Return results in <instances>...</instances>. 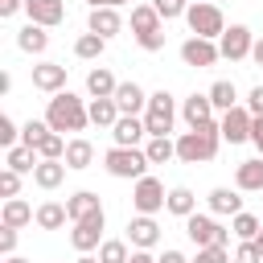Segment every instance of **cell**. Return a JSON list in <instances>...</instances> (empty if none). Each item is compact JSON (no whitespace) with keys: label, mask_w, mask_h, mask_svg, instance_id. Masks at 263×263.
I'll list each match as a JSON object with an SVG mask.
<instances>
[{"label":"cell","mask_w":263,"mask_h":263,"mask_svg":"<svg viewBox=\"0 0 263 263\" xmlns=\"http://www.w3.org/2000/svg\"><path fill=\"white\" fill-rule=\"evenodd\" d=\"M45 132H53V127H49V123H45V119H29V123H25V127H21V144H29V148H37V144H41V136H45Z\"/></svg>","instance_id":"cell-38"},{"label":"cell","mask_w":263,"mask_h":263,"mask_svg":"<svg viewBox=\"0 0 263 263\" xmlns=\"http://www.w3.org/2000/svg\"><path fill=\"white\" fill-rule=\"evenodd\" d=\"M115 103H119V111H123V115H140V111L148 107V95H144L136 82H119V90H115Z\"/></svg>","instance_id":"cell-21"},{"label":"cell","mask_w":263,"mask_h":263,"mask_svg":"<svg viewBox=\"0 0 263 263\" xmlns=\"http://www.w3.org/2000/svg\"><path fill=\"white\" fill-rule=\"evenodd\" d=\"M144 152H148V160H152V164H168V160L177 156V144H173L168 136H152Z\"/></svg>","instance_id":"cell-35"},{"label":"cell","mask_w":263,"mask_h":263,"mask_svg":"<svg viewBox=\"0 0 263 263\" xmlns=\"http://www.w3.org/2000/svg\"><path fill=\"white\" fill-rule=\"evenodd\" d=\"M156 263H189V259H185V255H181V251H164V255H160V259H156Z\"/></svg>","instance_id":"cell-49"},{"label":"cell","mask_w":263,"mask_h":263,"mask_svg":"<svg viewBox=\"0 0 263 263\" xmlns=\"http://www.w3.org/2000/svg\"><path fill=\"white\" fill-rule=\"evenodd\" d=\"M66 160H37V168H33V181L41 185V189H58L62 181H66Z\"/></svg>","instance_id":"cell-22"},{"label":"cell","mask_w":263,"mask_h":263,"mask_svg":"<svg viewBox=\"0 0 263 263\" xmlns=\"http://www.w3.org/2000/svg\"><path fill=\"white\" fill-rule=\"evenodd\" d=\"M230 230H234V238H238V242H247V238H259V230H263V222H259L255 214H247V210H238V214H234V222H230Z\"/></svg>","instance_id":"cell-32"},{"label":"cell","mask_w":263,"mask_h":263,"mask_svg":"<svg viewBox=\"0 0 263 263\" xmlns=\"http://www.w3.org/2000/svg\"><path fill=\"white\" fill-rule=\"evenodd\" d=\"M156 4V12L164 16V21H173V16H185V8L193 4V0H152Z\"/></svg>","instance_id":"cell-41"},{"label":"cell","mask_w":263,"mask_h":263,"mask_svg":"<svg viewBox=\"0 0 263 263\" xmlns=\"http://www.w3.org/2000/svg\"><path fill=\"white\" fill-rule=\"evenodd\" d=\"M148 152H140V148H111L107 156H103V168L111 173V177H119V181H140L144 173H148Z\"/></svg>","instance_id":"cell-4"},{"label":"cell","mask_w":263,"mask_h":263,"mask_svg":"<svg viewBox=\"0 0 263 263\" xmlns=\"http://www.w3.org/2000/svg\"><path fill=\"white\" fill-rule=\"evenodd\" d=\"M99 259H103V263H127L132 255H127V242H123V238H107V242L99 247Z\"/></svg>","instance_id":"cell-37"},{"label":"cell","mask_w":263,"mask_h":263,"mask_svg":"<svg viewBox=\"0 0 263 263\" xmlns=\"http://www.w3.org/2000/svg\"><path fill=\"white\" fill-rule=\"evenodd\" d=\"M127 242L140 247V251H152V247L160 242V226H156V218H152V214H136V218L127 222Z\"/></svg>","instance_id":"cell-12"},{"label":"cell","mask_w":263,"mask_h":263,"mask_svg":"<svg viewBox=\"0 0 263 263\" xmlns=\"http://www.w3.org/2000/svg\"><path fill=\"white\" fill-rule=\"evenodd\" d=\"M255 242H259V251H263V230H259V238H255Z\"/></svg>","instance_id":"cell-55"},{"label":"cell","mask_w":263,"mask_h":263,"mask_svg":"<svg viewBox=\"0 0 263 263\" xmlns=\"http://www.w3.org/2000/svg\"><path fill=\"white\" fill-rule=\"evenodd\" d=\"M37 156H41V160H62V156H66V140H62V132H45L41 144H37Z\"/></svg>","instance_id":"cell-36"},{"label":"cell","mask_w":263,"mask_h":263,"mask_svg":"<svg viewBox=\"0 0 263 263\" xmlns=\"http://www.w3.org/2000/svg\"><path fill=\"white\" fill-rule=\"evenodd\" d=\"M78 263H103V259H95V255H82V259H78Z\"/></svg>","instance_id":"cell-53"},{"label":"cell","mask_w":263,"mask_h":263,"mask_svg":"<svg viewBox=\"0 0 263 263\" xmlns=\"http://www.w3.org/2000/svg\"><path fill=\"white\" fill-rule=\"evenodd\" d=\"M111 136H115V144H119V148H136V144L148 136V127H144V119H140V115H119V119H115V127H111Z\"/></svg>","instance_id":"cell-16"},{"label":"cell","mask_w":263,"mask_h":263,"mask_svg":"<svg viewBox=\"0 0 263 263\" xmlns=\"http://www.w3.org/2000/svg\"><path fill=\"white\" fill-rule=\"evenodd\" d=\"M0 222H4V226H12V230H21V226L37 222V214H33V205H29V201H21V197H4Z\"/></svg>","instance_id":"cell-17"},{"label":"cell","mask_w":263,"mask_h":263,"mask_svg":"<svg viewBox=\"0 0 263 263\" xmlns=\"http://www.w3.org/2000/svg\"><path fill=\"white\" fill-rule=\"evenodd\" d=\"M218 58H222V49H218L210 37H189V41L181 45V62L193 66V70H205V66H214Z\"/></svg>","instance_id":"cell-10"},{"label":"cell","mask_w":263,"mask_h":263,"mask_svg":"<svg viewBox=\"0 0 263 263\" xmlns=\"http://www.w3.org/2000/svg\"><path fill=\"white\" fill-rule=\"evenodd\" d=\"M251 58H255V66H263V37L255 41V49H251Z\"/></svg>","instance_id":"cell-52"},{"label":"cell","mask_w":263,"mask_h":263,"mask_svg":"<svg viewBox=\"0 0 263 263\" xmlns=\"http://www.w3.org/2000/svg\"><path fill=\"white\" fill-rule=\"evenodd\" d=\"M251 123H255V115H251L247 107H230V111H222V119H218V127H222V140H230V144H242V140H251Z\"/></svg>","instance_id":"cell-11"},{"label":"cell","mask_w":263,"mask_h":263,"mask_svg":"<svg viewBox=\"0 0 263 263\" xmlns=\"http://www.w3.org/2000/svg\"><path fill=\"white\" fill-rule=\"evenodd\" d=\"M86 90H90L95 99H115L119 82H115V74H111L107 66H95V70L86 74Z\"/></svg>","instance_id":"cell-20"},{"label":"cell","mask_w":263,"mask_h":263,"mask_svg":"<svg viewBox=\"0 0 263 263\" xmlns=\"http://www.w3.org/2000/svg\"><path fill=\"white\" fill-rule=\"evenodd\" d=\"M185 234L193 238V247H214V242H222V247H226V238H230L234 230H226L218 218H210V214H197V210H193V214L185 218Z\"/></svg>","instance_id":"cell-6"},{"label":"cell","mask_w":263,"mask_h":263,"mask_svg":"<svg viewBox=\"0 0 263 263\" xmlns=\"http://www.w3.org/2000/svg\"><path fill=\"white\" fill-rule=\"evenodd\" d=\"M127 263H156V259H152V255H148V251H140V247H136V251H132V259H127Z\"/></svg>","instance_id":"cell-50"},{"label":"cell","mask_w":263,"mask_h":263,"mask_svg":"<svg viewBox=\"0 0 263 263\" xmlns=\"http://www.w3.org/2000/svg\"><path fill=\"white\" fill-rule=\"evenodd\" d=\"M238 210H242L238 189H226V185H222V189H214V193H210V214H218V218H226V214H230V218H234Z\"/></svg>","instance_id":"cell-25"},{"label":"cell","mask_w":263,"mask_h":263,"mask_svg":"<svg viewBox=\"0 0 263 263\" xmlns=\"http://www.w3.org/2000/svg\"><path fill=\"white\" fill-rule=\"evenodd\" d=\"M218 144H222V127H218V123L189 127V132H181V140H177V160H185V164H205V160L218 156Z\"/></svg>","instance_id":"cell-1"},{"label":"cell","mask_w":263,"mask_h":263,"mask_svg":"<svg viewBox=\"0 0 263 263\" xmlns=\"http://www.w3.org/2000/svg\"><path fill=\"white\" fill-rule=\"evenodd\" d=\"M251 144L263 152V115H255V123H251Z\"/></svg>","instance_id":"cell-47"},{"label":"cell","mask_w":263,"mask_h":263,"mask_svg":"<svg viewBox=\"0 0 263 263\" xmlns=\"http://www.w3.org/2000/svg\"><path fill=\"white\" fill-rule=\"evenodd\" d=\"M234 263H263V251H259V242H255V238L238 242V251H234Z\"/></svg>","instance_id":"cell-40"},{"label":"cell","mask_w":263,"mask_h":263,"mask_svg":"<svg viewBox=\"0 0 263 263\" xmlns=\"http://www.w3.org/2000/svg\"><path fill=\"white\" fill-rule=\"evenodd\" d=\"M33 86L45 90V95L66 90V66H58V62H41V66H33Z\"/></svg>","instance_id":"cell-15"},{"label":"cell","mask_w":263,"mask_h":263,"mask_svg":"<svg viewBox=\"0 0 263 263\" xmlns=\"http://www.w3.org/2000/svg\"><path fill=\"white\" fill-rule=\"evenodd\" d=\"M234 185H238L242 193H259V189H263V156H259V160H242V164L234 168Z\"/></svg>","instance_id":"cell-18"},{"label":"cell","mask_w":263,"mask_h":263,"mask_svg":"<svg viewBox=\"0 0 263 263\" xmlns=\"http://www.w3.org/2000/svg\"><path fill=\"white\" fill-rule=\"evenodd\" d=\"M214 111H218V107H214V99H210V95H189V99L181 103V119H185L189 127L218 123V119H214Z\"/></svg>","instance_id":"cell-13"},{"label":"cell","mask_w":263,"mask_h":263,"mask_svg":"<svg viewBox=\"0 0 263 263\" xmlns=\"http://www.w3.org/2000/svg\"><path fill=\"white\" fill-rule=\"evenodd\" d=\"M37 148H29V144H12V148H4V164L8 168H16V173H33L37 168Z\"/></svg>","instance_id":"cell-24"},{"label":"cell","mask_w":263,"mask_h":263,"mask_svg":"<svg viewBox=\"0 0 263 263\" xmlns=\"http://www.w3.org/2000/svg\"><path fill=\"white\" fill-rule=\"evenodd\" d=\"M66 210H70V222H78V218H86V214H95V210H103V205H99V197H95L90 189H78L74 197H66Z\"/></svg>","instance_id":"cell-31"},{"label":"cell","mask_w":263,"mask_h":263,"mask_svg":"<svg viewBox=\"0 0 263 263\" xmlns=\"http://www.w3.org/2000/svg\"><path fill=\"white\" fill-rule=\"evenodd\" d=\"M173 123H177V103H173V95H168V90L148 95V107H144V127H148V136H168Z\"/></svg>","instance_id":"cell-5"},{"label":"cell","mask_w":263,"mask_h":263,"mask_svg":"<svg viewBox=\"0 0 263 263\" xmlns=\"http://www.w3.org/2000/svg\"><path fill=\"white\" fill-rule=\"evenodd\" d=\"M160 21H164V16L156 12V4H136V8H132V33H136V37H140V33H156Z\"/></svg>","instance_id":"cell-26"},{"label":"cell","mask_w":263,"mask_h":263,"mask_svg":"<svg viewBox=\"0 0 263 263\" xmlns=\"http://www.w3.org/2000/svg\"><path fill=\"white\" fill-rule=\"evenodd\" d=\"M164 201H168V193H164V185L156 181V177H140L136 181V189H132V205L140 210V214H156V210H164Z\"/></svg>","instance_id":"cell-8"},{"label":"cell","mask_w":263,"mask_h":263,"mask_svg":"<svg viewBox=\"0 0 263 263\" xmlns=\"http://www.w3.org/2000/svg\"><path fill=\"white\" fill-rule=\"evenodd\" d=\"M16 45L25 49V53H45L49 49V33H45V25H25L21 33H16Z\"/></svg>","instance_id":"cell-23"},{"label":"cell","mask_w":263,"mask_h":263,"mask_svg":"<svg viewBox=\"0 0 263 263\" xmlns=\"http://www.w3.org/2000/svg\"><path fill=\"white\" fill-rule=\"evenodd\" d=\"M95 8H119V4H127V0H90Z\"/></svg>","instance_id":"cell-51"},{"label":"cell","mask_w":263,"mask_h":263,"mask_svg":"<svg viewBox=\"0 0 263 263\" xmlns=\"http://www.w3.org/2000/svg\"><path fill=\"white\" fill-rule=\"evenodd\" d=\"M247 111H251V115H263V86H255V90L247 95Z\"/></svg>","instance_id":"cell-46"},{"label":"cell","mask_w":263,"mask_h":263,"mask_svg":"<svg viewBox=\"0 0 263 263\" xmlns=\"http://www.w3.org/2000/svg\"><path fill=\"white\" fill-rule=\"evenodd\" d=\"M189 263H230V255H226L222 242H214V247H197V255Z\"/></svg>","instance_id":"cell-39"},{"label":"cell","mask_w":263,"mask_h":263,"mask_svg":"<svg viewBox=\"0 0 263 263\" xmlns=\"http://www.w3.org/2000/svg\"><path fill=\"white\" fill-rule=\"evenodd\" d=\"M16 8H25V0H0V16H12Z\"/></svg>","instance_id":"cell-48"},{"label":"cell","mask_w":263,"mask_h":263,"mask_svg":"<svg viewBox=\"0 0 263 263\" xmlns=\"http://www.w3.org/2000/svg\"><path fill=\"white\" fill-rule=\"evenodd\" d=\"M103 49H107V37H99V33H82V37L74 41V53H78L82 62H95Z\"/></svg>","instance_id":"cell-33"},{"label":"cell","mask_w":263,"mask_h":263,"mask_svg":"<svg viewBox=\"0 0 263 263\" xmlns=\"http://www.w3.org/2000/svg\"><path fill=\"white\" fill-rule=\"evenodd\" d=\"M0 193H4V197H16V193H21V173H16V168H4V173H0Z\"/></svg>","instance_id":"cell-42"},{"label":"cell","mask_w":263,"mask_h":263,"mask_svg":"<svg viewBox=\"0 0 263 263\" xmlns=\"http://www.w3.org/2000/svg\"><path fill=\"white\" fill-rule=\"evenodd\" d=\"M86 111H90V123H99V127H115V119L123 115L115 99H90Z\"/></svg>","instance_id":"cell-27"},{"label":"cell","mask_w":263,"mask_h":263,"mask_svg":"<svg viewBox=\"0 0 263 263\" xmlns=\"http://www.w3.org/2000/svg\"><path fill=\"white\" fill-rule=\"evenodd\" d=\"M16 136H21V127H16L8 115H0V144H4V148H12V144H16Z\"/></svg>","instance_id":"cell-44"},{"label":"cell","mask_w":263,"mask_h":263,"mask_svg":"<svg viewBox=\"0 0 263 263\" xmlns=\"http://www.w3.org/2000/svg\"><path fill=\"white\" fill-rule=\"evenodd\" d=\"M136 41H140V49H148V53H156V49H164V29H156V33H140Z\"/></svg>","instance_id":"cell-43"},{"label":"cell","mask_w":263,"mask_h":263,"mask_svg":"<svg viewBox=\"0 0 263 263\" xmlns=\"http://www.w3.org/2000/svg\"><path fill=\"white\" fill-rule=\"evenodd\" d=\"M103 226H107V218H103V210H95V214H86V218H78L74 222V230H70V242H74V251H82V255H90L95 247H103L99 238H103Z\"/></svg>","instance_id":"cell-7"},{"label":"cell","mask_w":263,"mask_h":263,"mask_svg":"<svg viewBox=\"0 0 263 263\" xmlns=\"http://www.w3.org/2000/svg\"><path fill=\"white\" fill-rule=\"evenodd\" d=\"M0 251H4V259L16 251V230H12V226H4V230H0Z\"/></svg>","instance_id":"cell-45"},{"label":"cell","mask_w":263,"mask_h":263,"mask_svg":"<svg viewBox=\"0 0 263 263\" xmlns=\"http://www.w3.org/2000/svg\"><path fill=\"white\" fill-rule=\"evenodd\" d=\"M70 168H90L95 160V144L90 140H66V156H62Z\"/></svg>","instance_id":"cell-28"},{"label":"cell","mask_w":263,"mask_h":263,"mask_svg":"<svg viewBox=\"0 0 263 263\" xmlns=\"http://www.w3.org/2000/svg\"><path fill=\"white\" fill-rule=\"evenodd\" d=\"M185 21H189V33H193V37L218 41V37L226 33V16H222V8L210 4V0H193V4L185 8Z\"/></svg>","instance_id":"cell-3"},{"label":"cell","mask_w":263,"mask_h":263,"mask_svg":"<svg viewBox=\"0 0 263 263\" xmlns=\"http://www.w3.org/2000/svg\"><path fill=\"white\" fill-rule=\"evenodd\" d=\"M66 218H70V210L58 205V201H41V205H37V226H41V230H62Z\"/></svg>","instance_id":"cell-30"},{"label":"cell","mask_w":263,"mask_h":263,"mask_svg":"<svg viewBox=\"0 0 263 263\" xmlns=\"http://www.w3.org/2000/svg\"><path fill=\"white\" fill-rule=\"evenodd\" d=\"M4 263H29V259H21V255H8V259H4Z\"/></svg>","instance_id":"cell-54"},{"label":"cell","mask_w":263,"mask_h":263,"mask_svg":"<svg viewBox=\"0 0 263 263\" xmlns=\"http://www.w3.org/2000/svg\"><path fill=\"white\" fill-rule=\"evenodd\" d=\"M164 210H168V214H177V218H189V214L197 210V197H193V189H185V185L168 189V201H164Z\"/></svg>","instance_id":"cell-29"},{"label":"cell","mask_w":263,"mask_h":263,"mask_svg":"<svg viewBox=\"0 0 263 263\" xmlns=\"http://www.w3.org/2000/svg\"><path fill=\"white\" fill-rule=\"evenodd\" d=\"M205 95L214 99V107H218V111H230V107H238V90H234V82H226V78H222V82H214Z\"/></svg>","instance_id":"cell-34"},{"label":"cell","mask_w":263,"mask_h":263,"mask_svg":"<svg viewBox=\"0 0 263 263\" xmlns=\"http://www.w3.org/2000/svg\"><path fill=\"white\" fill-rule=\"evenodd\" d=\"M25 12H29L33 25H45V29L66 21V4L62 0H25Z\"/></svg>","instance_id":"cell-14"},{"label":"cell","mask_w":263,"mask_h":263,"mask_svg":"<svg viewBox=\"0 0 263 263\" xmlns=\"http://www.w3.org/2000/svg\"><path fill=\"white\" fill-rule=\"evenodd\" d=\"M218 49H222V58H226V62H242V58H251L255 37H251V29H247V25H230V29L218 37Z\"/></svg>","instance_id":"cell-9"},{"label":"cell","mask_w":263,"mask_h":263,"mask_svg":"<svg viewBox=\"0 0 263 263\" xmlns=\"http://www.w3.org/2000/svg\"><path fill=\"white\" fill-rule=\"evenodd\" d=\"M45 123H49L53 132H82V127L90 123V111H86V103H82L78 95L58 90V95L49 99V107H45Z\"/></svg>","instance_id":"cell-2"},{"label":"cell","mask_w":263,"mask_h":263,"mask_svg":"<svg viewBox=\"0 0 263 263\" xmlns=\"http://www.w3.org/2000/svg\"><path fill=\"white\" fill-rule=\"evenodd\" d=\"M90 33H99V37H115L119 29H123V21H119V8H90Z\"/></svg>","instance_id":"cell-19"}]
</instances>
